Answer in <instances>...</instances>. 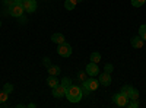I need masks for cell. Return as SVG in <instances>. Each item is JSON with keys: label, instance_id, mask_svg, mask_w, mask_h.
Wrapping results in <instances>:
<instances>
[{"label": "cell", "instance_id": "8", "mask_svg": "<svg viewBox=\"0 0 146 108\" xmlns=\"http://www.w3.org/2000/svg\"><path fill=\"white\" fill-rule=\"evenodd\" d=\"M100 83L102 86H110L111 85V73H107V72H104V73L100 75Z\"/></svg>", "mask_w": 146, "mask_h": 108}, {"label": "cell", "instance_id": "10", "mask_svg": "<svg viewBox=\"0 0 146 108\" xmlns=\"http://www.w3.org/2000/svg\"><path fill=\"white\" fill-rule=\"evenodd\" d=\"M47 72H48V75H51V76H58L60 73H62V69H60L58 66H56V64H50L47 67Z\"/></svg>", "mask_w": 146, "mask_h": 108}, {"label": "cell", "instance_id": "18", "mask_svg": "<svg viewBox=\"0 0 146 108\" xmlns=\"http://www.w3.org/2000/svg\"><path fill=\"white\" fill-rule=\"evenodd\" d=\"M139 35L143 41H146V25H140L139 28Z\"/></svg>", "mask_w": 146, "mask_h": 108}, {"label": "cell", "instance_id": "27", "mask_svg": "<svg viewBox=\"0 0 146 108\" xmlns=\"http://www.w3.org/2000/svg\"><path fill=\"white\" fill-rule=\"evenodd\" d=\"M79 79L80 80H85V73H79Z\"/></svg>", "mask_w": 146, "mask_h": 108}, {"label": "cell", "instance_id": "5", "mask_svg": "<svg viewBox=\"0 0 146 108\" xmlns=\"http://www.w3.org/2000/svg\"><path fill=\"white\" fill-rule=\"evenodd\" d=\"M22 6H23V9H25L27 13H34L38 5H36V0H23Z\"/></svg>", "mask_w": 146, "mask_h": 108}, {"label": "cell", "instance_id": "12", "mask_svg": "<svg viewBox=\"0 0 146 108\" xmlns=\"http://www.w3.org/2000/svg\"><path fill=\"white\" fill-rule=\"evenodd\" d=\"M51 41L54 44H63L64 42V35L60 34V32H56V34L51 35Z\"/></svg>", "mask_w": 146, "mask_h": 108}, {"label": "cell", "instance_id": "23", "mask_svg": "<svg viewBox=\"0 0 146 108\" xmlns=\"http://www.w3.org/2000/svg\"><path fill=\"white\" fill-rule=\"evenodd\" d=\"M133 86H130V85H126V86H123V88H121V91H120V93H123V95H126V97H127V95H129V92H130V89H131Z\"/></svg>", "mask_w": 146, "mask_h": 108}, {"label": "cell", "instance_id": "24", "mask_svg": "<svg viewBox=\"0 0 146 108\" xmlns=\"http://www.w3.org/2000/svg\"><path fill=\"white\" fill-rule=\"evenodd\" d=\"M104 70L107 72V73H111V72L114 70V66H113V64H110V63H108V64H105V67H104Z\"/></svg>", "mask_w": 146, "mask_h": 108}, {"label": "cell", "instance_id": "9", "mask_svg": "<svg viewBox=\"0 0 146 108\" xmlns=\"http://www.w3.org/2000/svg\"><path fill=\"white\" fill-rule=\"evenodd\" d=\"M114 102L118 107H126L127 102H129V98L126 97V95H123V93H117L115 97H114Z\"/></svg>", "mask_w": 146, "mask_h": 108}, {"label": "cell", "instance_id": "11", "mask_svg": "<svg viewBox=\"0 0 146 108\" xmlns=\"http://www.w3.org/2000/svg\"><path fill=\"white\" fill-rule=\"evenodd\" d=\"M143 42H145V41L140 38V35L131 38V47H133V48H142V47H143Z\"/></svg>", "mask_w": 146, "mask_h": 108}, {"label": "cell", "instance_id": "15", "mask_svg": "<svg viewBox=\"0 0 146 108\" xmlns=\"http://www.w3.org/2000/svg\"><path fill=\"white\" fill-rule=\"evenodd\" d=\"M127 98L129 99H139V91L135 89V88H131L130 92H129V95H127Z\"/></svg>", "mask_w": 146, "mask_h": 108}, {"label": "cell", "instance_id": "13", "mask_svg": "<svg viewBox=\"0 0 146 108\" xmlns=\"http://www.w3.org/2000/svg\"><path fill=\"white\" fill-rule=\"evenodd\" d=\"M58 83H60V82H58V79H57V76H51V75H50V76H48V78H47V85H48V86H50L51 89H53L54 86H57V85H58Z\"/></svg>", "mask_w": 146, "mask_h": 108}, {"label": "cell", "instance_id": "7", "mask_svg": "<svg viewBox=\"0 0 146 108\" xmlns=\"http://www.w3.org/2000/svg\"><path fill=\"white\" fill-rule=\"evenodd\" d=\"M86 75H89V76H96V75H100V67H98V64L96 63H89L88 66H86Z\"/></svg>", "mask_w": 146, "mask_h": 108}, {"label": "cell", "instance_id": "4", "mask_svg": "<svg viewBox=\"0 0 146 108\" xmlns=\"http://www.w3.org/2000/svg\"><path fill=\"white\" fill-rule=\"evenodd\" d=\"M23 12H25V9H23L22 5H16V3H15L13 6L9 7V15L13 16V18H22Z\"/></svg>", "mask_w": 146, "mask_h": 108}, {"label": "cell", "instance_id": "6", "mask_svg": "<svg viewBox=\"0 0 146 108\" xmlns=\"http://www.w3.org/2000/svg\"><path fill=\"white\" fill-rule=\"evenodd\" d=\"M66 89L67 88H64L62 83H58L57 86L53 88V97L54 98H63V97H66Z\"/></svg>", "mask_w": 146, "mask_h": 108}, {"label": "cell", "instance_id": "29", "mask_svg": "<svg viewBox=\"0 0 146 108\" xmlns=\"http://www.w3.org/2000/svg\"><path fill=\"white\" fill-rule=\"evenodd\" d=\"M0 27H2V21H0Z\"/></svg>", "mask_w": 146, "mask_h": 108}, {"label": "cell", "instance_id": "16", "mask_svg": "<svg viewBox=\"0 0 146 108\" xmlns=\"http://www.w3.org/2000/svg\"><path fill=\"white\" fill-rule=\"evenodd\" d=\"M91 62H92V63H96V64H98V63L101 62V54H100L98 51L92 53V54H91Z\"/></svg>", "mask_w": 146, "mask_h": 108}, {"label": "cell", "instance_id": "3", "mask_svg": "<svg viewBox=\"0 0 146 108\" xmlns=\"http://www.w3.org/2000/svg\"><path fill=\"white\" fill-rule=\"evenodd\" d=\"M72 45L67 44V42H63V44H58V48H57V53L58 56L62 57H70L72 56Z\"/></svg>", "mask_w": 146, "mask_h": 108}, {"label": "cell", "instance_id": "21", "mask_svg": "<svg viewBox=\"0 0 146 108\" xmlns=\"http://www.w3.org/2000/svg\"><path fill=\"white\" fill-rule=\"evenodd\" d=\"M62 85H63L64 88H69V86L73 85V83H72V80H70L69 78H63V79H62Z\"/></svg>", "mask_w": 146, "mask_h": 108}, {"label": "cell", "instance_id": "14", "mask_svg": "<svg viewBox=\"0 0 146 108\" xmlns=\"http://www.w3.org/2000/svg\"><path fill=\"white\" fill-rule=\"evenodd\" d=\"M76 3H78V0H66V2H64V7L67 10H73L76 7Z\"/></svg>", "mask_w": 146, "mask_h": 108}, {"label": "cell", "instance_id": "2", "mask_svg": "<svg viewBox=\"0 0 146 108\" xmlns=\"http://www.w3.org/2000/svg\"><path fill=\"white\" fill-rule=\"evenodd\" d=\"M98 86H100V80H96L94 76H91L88 80L83 82V85H82V92H83L85 95H88V93L96 91V89H98Z\"/></svg>", "mask_w": 146, "mask_h": 108}, {"label": "cell", "instance_id": "20", "mask_svg": "<svg viewBox=\"0 0 146 108\" xmlns=\"http://www.w3.org/2000/svg\"><path fill=\"white\" fill-rule=\"evenodd\" d=\"M13 89H15V86L12 85V83H5V85H3V91H5V92H7V93L13 92Z\"/></svg>", "mask_w": 146, "mask_h": 108}, {"label": "cell", "instance_id": "22", "mask_svg": "<svg viewBox=\"0 0 146 108\" xmlns=\"http://www.w3.org/2000/svg\"><path fill=\"white\" fill-rule=\"evenodd\" d=\"M126 107H129V108H137L139 102H137V99H130V102H127Z\"/></svg>", "mask_w": 146, "mask_h": 108}, {"label": "cell", "instance_id": "17", "mask_svg": "<svg viewBox=\"0 0 146 108\" xmlns=\"http://www.w3.org/2000/svg\"><path fill=\"white\" fill-rule=\"evenodd\" d=\"M7 98H9V93L2 89V91H0V104H5L7 101Z\"/></svg>", "mask_w": 146, "mask_h": 108}, {"label": "cell", "instance_id": "19", "mask_svg": "<svg viewBox=\"0 0 146 108\" xmlns=\"http://www.w3.org/2000/svg\"><path fill=\"white\" fill-rule=\"evenodd\" d=\"M146 3V0H131V6L133 7H140Z\"/></svg>", "mask_w": 146, "mask_h": 108}, {"label": "cell", "instance_id": "25", "mask_svg": "<svg viewBox=\"0 0 146 108\" xmlns=\"http://www.w3.org/2000/svg\"><path fill=\"white\" fill-rule=\"evenodd\" d=\"M3 2H5V6L6 7H10V6L15 5V0H3Z\"/></svg>", "mask_w": 146, "mask_h": 108}, {"label": "cell", "instance_id": "1", "mask_svg": "<svg viewBox=\"0 0 146 108\" xmlns=\"http://www.w3.org/2000/svg\"><path fill=\"white\" fill-rule=\"evenodd\" d=\"M66 98L70 101V102H79L82 98H83V92H82V88L79 86H75L72 85L66 89Z\"/></svg>", "mask_w": 146, "mask_h": 108}, {"label": "cell", "instance_id": "26", "mask_svg": "<svg viewBox=\"0 0 146 108\" xmlns=\"http://www.w3.org/2000/svg\"><path fill=\"white\" fill-rule=\"evenodd\" d=\"M48 62H50V60H48V57H45V58H44V64H45L47 67L50 66V63H48Z\"/></svg>", "mask_w": 146, "mask_h": 108}, {"label": "cell", "instance_id": "28", "mask_svg": "<svg viewBox=\"0 0 146 108\" xmlns=\"http://www.w3.org/2000/svg\"><path fill=\"white\" fill-rule=\"evenodd\" d=\"M15 3H16V5H22L23 0H15Z\"/></svg>", "mask_w": 146, "mask_h": 108}]
</instances>
